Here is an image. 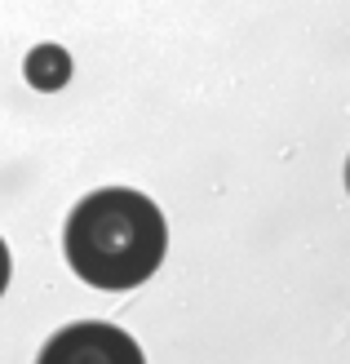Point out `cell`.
Segmentation results:
<instances>
[{
    "mask_svg": "<svg viewBox=\"0 0 350 364\" xmlns=\"http://www.w3.org/2000/svg\"><path fill=\"white\" fill-rule=\"evenodd\" d=\"M164 213L142 191L106 187L84 196L67 218V262L94 289H133L164 262Z\"/></svg>",
    "mask_w": 350,
    "mask_h": 364,
    "instance_id": "obj_1",
    "label": "cell"
},
{
    "mask_svg": "<svg viewBox=\"0 0 350 364\" xmlns=\"http://www.w3.org/2000/svg\"><path fill=\"white\" fill-rule=\"evenodd\" d=\"M40 364H146V360L124 329L102 320H84L53 333L40 351Z\"/></svg>",
    "mask_w": 350,
    "mask_h": 364,
    "instance_id": "obj_2",
    "label": "cell"
},
{
    "mask_svg": "<svg viewBox=\"0 0 350 364\" xmlns=\"http://www.w3.org/2000/svg\"><path fill=\"white\" fill-rule=\"evenodd\" d=\"M23 71H27V85L53 94V89L67 85V76H71V58H67L58 45H40V49L27 53V67H23Z\"/></svg>",
    "mask_w": 350,
    "mask_h": 364,
    "instance_id": "obj_3",
    "label": "cell"
},
{
    "mask_svg": "<svg viewBox=\"0 0 350 364\" xmlns=\"http://www.w3.org/2000/svg\"><path fill=\"white\" fill-rule=\"evenodd\" d=\"M5 284H9V249L0 240V294H5Z\"/></svg>",
    "mask_w": 350,
    "mask_h": 364,
    "instance_id": "obj_4",
    "label": "cell"
},
{
    "mask_svg": "<svg viewBox=\"0 0 350 364\" xmlns=\"http://www.w3.org/2000/svg\"><path fill=\"white\" fill-rule=\"evenodd\" d=\"M346 187H350V165H346Z\"/></svg>",
    "mask_w": 350,
    "mask_h": 364,
    "instance_id": "obj_5",
    "label": "cell"
}]
</instances>
